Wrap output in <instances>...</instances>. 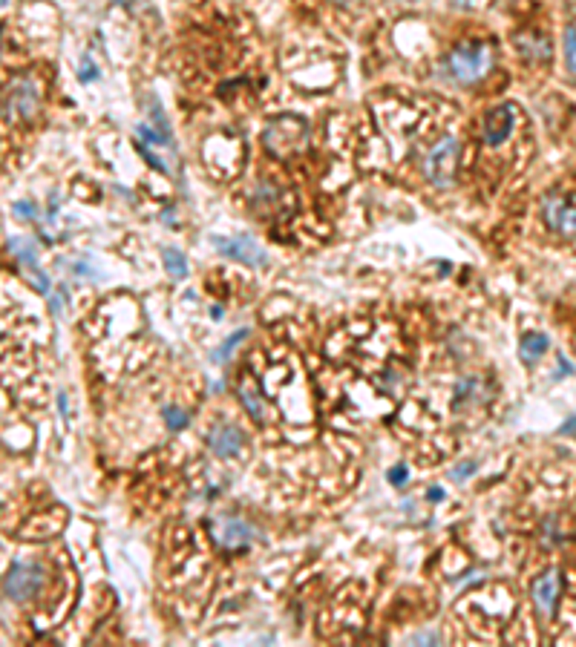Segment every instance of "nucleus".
Listing matches in <instances>:
<instances>
[{
  "mask_svg": "<svg viewBox=\"0 0 576 647\" xmlns=\"http://www.w3.org/2000/svg\"><path fill=\"white\" fill-rule=\"evenodd\" d=\"M516 49L521 55H528L533 61H548L550 58V40L545 35H518L516 38Z\"/></svg>",
  "mask_w": 576,
  "mask_h": 647,
  "instance_id": "13",
  "label": "nucleus"
},
{
  "mask_svg": "<svg viewBox=\"0 0 576 647\" xmlns=\"http://www.w3.org/2000/svg\"><path fill=\"white\" fill-rule=\"evenodd\" d=\"M545 351H548V337L545 334H539V331L521 334V340H518V357L525 360L528 365H533Z\"/></svg>",
  "mask_w": 576,
  "mask_h": 647,
  "instance_id": "14",
  "label": "nucleus"
},
{
  "mask_svg": "<svg viewBox=\"0 0 576 647\" xmlns=\"http://www.w3.org/2000/svg\"><path fill=\"white\" fill-rule=\"evenodd\" d=\"M565 64H567V72L576 75V26L565 29Z\"/></svg>",
  "mask_w": 576,
  "mask_h": 647,
  "instance_id": "19",
  "label": "nucleus"
},
{
  "mask_svg": "<svg viewBox=\"0 0 576 647\" xmlns=\"http://www.w3.org/2000/svg\"><path fill=\"white\" fill-rule=\"evenodd\" d=\"M138 136H141V141H150V144H168V141H165L159 133H156V130H150V127H144V124L138 127Z\"/></svg>",
  "mask_w": 576,
  "mask_h": 647,
  "instance_id": "22",
  "label": "nucleus"
},
{
  "mask_svg": "<svg viewBox=\"0 0 576 647\" xmlns=\"http://www.w3.org/2000/svg\"><path fill=\"white\" fill-rule=\"evenodd\" d=\"M245 337H248V328H242V331H234V334H231V337L222 343V348L211 354V357H214V363H228V360H231V354H234V348H237V345H239Z\"/></svg>",
  "mask_w": 576,
  "mask_h": 647,
  "instance_id": "17",
  "label": "nucleus"
},
{
  "mask_svg": "<svg viewBox=\"0 0 576 647\" xmlns=\"http://www.w3.org/2000/svg\"><path fill=\"white\" fill-rule=\"evenodd\" d=\"M40 113V87L29 75L12 78L0 89V116L12 124H29Z\"/></svg>",
  "mask_w": 576,
  "mask_h": 647,
  "instance_id": "1",
  "label": "nucleus"
},
{
  "mask_svg": "<svg viewBox=\"0 0 576 647\" xmlns=\"http://www.w3.org/2000/svg\"><path fill=\"white\" fill-rule=\"evenodd\" d=\"M242 441H245L242 428H237L234 423H219L207 431V446L219 458H237L242 452Z\"/></svg>",
  "mask_w": 576,
  "mask_h": 647,
  "instance_id": "11",
  "label": "nucleus"
},
{
  "mask_svg": "<svg viewBox=\"0 0 576 647\" xmlns=\"http://www.w3.org/2000/svg\"><path fill=\"white\" fill-rule=\"evenodd\" d=\"M43 587V570L38 564H12L9 575H6V592H9V599L15 602H29L35 592Z\"/></svg>",
  "mask_w": 576,
  "mask_h": 647,
  "instance_id": "5",
  "label": "nucleus"
},
{
  "mask_svg": "<svg viewBox=\"0 0 576 647\" xmlns=\"http://www.w3.org/2000/svg\"><path fill=\"white\" fill-rule=\"evenodd\" d=\"M9 250L15 253V259L32 274V285H35L40 294H46V291H49V277L40 271V265H38V248H35V242H32V239H12V242H9Z\"/></svg>",
  "mask_w": 576,
  "mask_h": 647,
  "instance_id": "12",
  "label": "nucleus"
},
{
  "mask_svg": "<svg viewBox=\"0 0 576 647\" xmlns=\"http://www.w3.org/2000/svg\"><path fill=\"white\" fill-rule=\"evenodd\" d=\"M458 170V138L444 136L424 158V173L435 187H450Z\"/></svg>",
  "mask_w": 576,
  "mask_h": 647,
  "instance_id": "4",
  "label": "nucleus"
},
{
  "mask_svg": "<svg viewBox=\"0 0 576 647\" xmlns=\"http://www.w3.org/2000/svg\"><path fill=\"white\" fill-rule=\"evenodd\" d=\"M4 4H6V0H0V6H4Z\"/></svg>",
  "mask_w": 576,
  "mask_h": 647,
  "instance_id": "28",
  "label": "nucleus"
},
{
  "mask_svg": "<svg viewBox=\"0 0 576 647\" xmlns=\"http://www.w3.org/2000/svg\"><path fill=\"white\" fill-rule=\"evenodd\" d=\"M559 590H562V578H559V573H556V570H545V573H542V575H536V578H533V584H531L533 604H536V610H539L545 619H550V616L556 613V604H559Z\"/></svg>",
  "mask_w": 576,
  "mask_h": 647,
  "instance_id": "9",
  "label": "nucleus"
},
{
  "mask_svg": "<svg viewBox=\"0 0 576 647\" xmlns=\"http://www.w3.org/2000/svg\"><path fill=\"white\" fill-rule=\"evenodd\" d=\"M337 4H340V6H346V4H352V0H337Z\"/></svg>",
  "mask_w": 576,
  "mask_h": 647,
  "instance_id": "27",
  "label": "nucleus"
},
{
  "mask_svg": "<svg viewBox=\"0 0 576 647\" xmlns=\"http://www.w3.org/2000/svg\"><path fill=\"white\" fill-rule=\"evenodd\" d=\"M406 477H409V472H406V466H403V463H401V466H395V469H389V480L395 483V487H403Z\"/></svg>",
  "mask_w": 576,
  "mask_h": 647,
  "instance_id": "23",
  "label": "nucleus"
},
{
  "mask_svg": "<svg viewBox=\"0 0 576 647\" xmlns=\"http://www.w3.org/2000/svg\"><path fill=\"white\" fill-rule=\"evenodd\" d=\"M162 262H165V271H168L173 280H185V277H188V259H185L182 250L165 248V250H162Z\"/></svg>",
  "mask_w": 576,
  "mask_h": 647,
  "instance_id": "16",
  "label": "nucleus"
},
{
  "mask_svg": "<svg viewBox=\"0 0 576 647\" xmlns=\"http://www.w3.org/2000/svg\"><path fill=\"white\" fill-rule=\"evenodd\" d=\"M147 104L153 106V121H156V127H159V136L170 144V124H168V118H165V110H162V104H159V98L156 95H150L147 98Z\"/></svg>",
  "mask_w": 576,
  "mask_h": 647,
  "instance_id": "18",
  "label": "nucleus"
},
{
  "mask_svg": "<svg viewBox=\"0 0 576 647\" xmlns=\"http://www.w3.org/2000/svg\"><path fill=\"white\" fill-rule=\"evenodd\" d=\"M559 431H562V435H567V438H576V414H570V417L559 426Z\"/></svg>",
  "mask_w": 576,
  "mask_h": 647,
  "instance_id": "25",
  "label": "nucleus"
},
{
  "mask_svg": "<svg viewBox=\"0 0 576 647\" xmlns=\"http://www.w3.org/2000/svg\"><path fill=\"white\" fill-rule=\"evenodd\" d=\"M473 472H476V463H473V460H467V463H461V466H455V469H452V472H450V475H452V477H455V480H464V477H467V475H473Z\"/></svg>",
  "mask_w": 576,
  "mask_h": 647,
  "instance_id": "24",
  "label": "nucleus"
},
{
  "mask_svg": "<svg viewBox=\"0 0 576 647\" xmlns=\"http://www.w3.org/2000/svg\"><path fill=\"white\" fill-rule=\"evenodd\" d=\"M15 216H18V219H35V216H38V207H32L29 201H18V204H15Z\"/></svg>",
  "mask_w": 576,
  "mask_h": 647,
  "instance_id": "21",
  "label": "nucleus"
},
{
  "mask_svg": "<svg viewBox=\"0 0 576 647\" xmlns=\"http://www.w3.org/2000/svg\"><path fill=\"white\" fill-rule=\"evenodd\" d=\"M513 127H516V106H513V104L496 106V110H490L487 118H484V144H487V147L504 144V141L510 138Z\"/></svg>",
  "mask_w": 576,
  "mask_h": 647,
  "instance_id": "10",
  "label": "nucleus"
},
{
  "mask_svg": "<svg viewBox=\"0 0 576 647\" xmlns=\"http://www.w3.org/2000/svg\"><path fill=\"white\" fill-rule=\"evenodd\" d=\"M165 420H168V426H170L173 431H182V428L188 426V414H185L182 409H176V406H168V409H165Z\"/></svg>",
  "mask_w": 576,
  "mask_h": 647,
  "instance_id": "20",
  "label": "nucleus"
},
{
  "mask_svg": "<svg viewBox=\"0 0 576 647\" xmlns=\"http://www.w3.org/2000/svg\"><path fill=\"white\" fill-rule=\"evenodd\" d=\"M493 67V49L482 40H473V43H458L452 52H450V75L469 87L482 81Z\"/></svg>",
  "mask_w": 576,
  "mask_h": 647,
  "instance_id": "3",
  "label": "nucleus"
},
{
  "mask_svg": "<svg viewBox=\"0 0 576 647\" xmlns=\"http://www.w3.org/2000/svg\"><path fill=\"white\" fill-rule=\"evenodd\" d=\"M214 541L222 547V550H239V547H248L254 538H256V529L242 521V518H234V515H222L214 521Z\"/></svg>",
  "mask_w": 576,
  "mask_h": 647,
  "instance_id": "7",
  "label": "nucleus"
},
{
  "mask_svg": "<svg viewBox=\"0 0 576 647\" xmlns=\"http://www.w3.org/2000/svg\"><path fill=\"white\" fill-rule=\"evenodd\" d=\"M542 216L550 231L559 236H576V204H570L562 196H548L542 201Z\"/></svg>",
  "mask_w": 576,
  "mask_h": 647,
  "instance_id": "8",
  "label": "nucleus"
},
{
  "mask_svg": "<svg viewBox=\"0 0 576 647\" xmlns=\"http://www.w3.org/2000/svg\"><path fill=\"white\" fill-rule=\"evenodd\" d=\"M239 403L245 406V411H248L256 423H263V420H266V403L259 400V394H256V389H254V386H248V383H242V386H239Z\"/></svg>",
  "mask_w": 576,
  "mask_h": 647,
  "instance_id": "15",
  "label": "nucleus"
},
{
  "mask_svg": "<svg viewBox=\"0 0 576 647\" xmlns=\"http://www.w3.org/2000/svg\"><path fill=\"white\" fill-rule=\"evenodd\" d=\"M308 133H311V127H308L305 118H300V116H277V118H271V121L266 124V130H263V144H266V150H268L271 155L288 158V155L305 150Z\"/></svg>",
  "mask_w": 576,
  "mask_h": 647,
  "instance_id": "2",
  "label": "nucleus"
},
{
  "mask_svg": "<svg viewBox=\"0 0 576 647\" xmlns=\"http://www.w3.org/2000/svg\"><path fill=\"white\" fill-rule=\"evenodd\" d=\"M211 242H214V248H217L219 253H225V256H231V259H237V262H242V265H251V267H263V265H268L266 250L259 248L251 236H214Z\"/></svg>",
  "mask_w": 576,
  "mask_h": 647,
  "instance_id": "6",
  "label": "nucleus"
},
{
  "mask_svg": "<svg viewBox=\"0 0 576 647\" xmlns=\"http://www.w3.org/2000/svg\"><path fill=\"white\" fill-rule=\"evenodd\" d=\"M95 75H98V72H95V67H92V64H89V58H87V61H84V72H81V81H92Z\"/></svg>",
  "mask_w": 576,
  "mask_h": 647,
  "instance_id": "26",
  "label": "nucleus"
}]
</instances>
